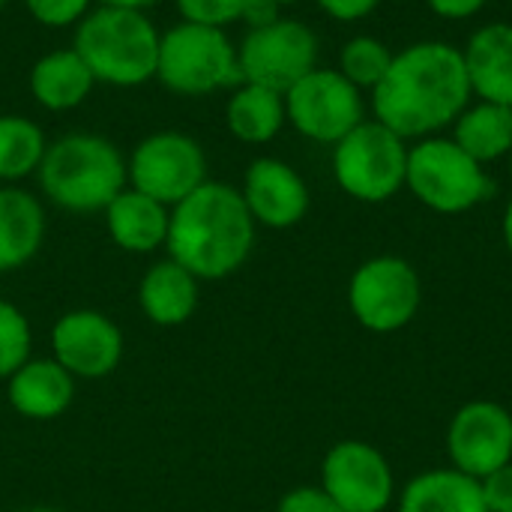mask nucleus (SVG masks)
<instances>
[{
    "mask_svg": "<svg viewBox=\"0 0 512 512\" xmlns=\"http://www.w3.org/2000/svg\"><path fill=\"white\" fill-rule=\"evenodd\" d=\"M423 303L420 273L396 255L363 261L348 282V306L360 327L372 333H396L408 327Z\"/></svg>",
    "mask_w": 512,
    "mask_h": 512,
    "instance_id": "10",
    "label": "nucleus"
},
{
    "mask_svg": "<svg viewBox=\"0 0 512 512\" xmlns=\"http://www.w3.org/2000/svg\"><path fill=\"white\" fill-rule=\"evenodd\" d=\"M6 396L24 420H57L75 402V378L54 357H30L6 381Z\"/></svg>",
    "mask_w": 512,
    "mask_h": 512,
    "instance_id": "16",
    "label": "nucleus"
},
{
    "mask_svg": "<svg viewBox=\"0 0 512 512\" xmlns=\"http://www.w3.org/2000/svg\"><path fill=\"white\" fill-rule=\"evenodd\" d=\"M240 195H243L255 225H264L273 231L300 225L312 204L309 186L300 177V171L276 156H258L246 168Z\"/></svg>",
    "mask_w": 512,
    "mask_h": 512,
    "instance_id": "15",
    "label": "nucleus"
},
{
    "mask_svg": "<svg viewBox=\"0 0 512 512\" xmlns=\"http://www.w3.org/2000/svg\"><path fill=\"white\" fill-rule=\"evenodd\" d=\"M270 6H276V9H285V6H297V3H303V0H267Z\"/></svg>",
    "mask_w": 512,
    "mask_h": 512,
    "instance_id": "36",
    "label": "nucleus"
},
{
    "mask_svg": "<svg viewBox=\"0 0 512 512\" xmlns=\"http://www.w3.org/2000/svg\"><path fill=\"white\" fill-rule=\"evenodd\" d=\"M183 21L210 24V27H231L237 21H246L249 27L273 21L279 15L276 6L267 0H174Z\"/></svg>",
    "mask_w": 512,
    "mask_h": 512,
    "instance_id": "26",
    "label": "nucleus"
},
{
    "mask_svg": "<svg viewBox=\"0 0 512 512\" xmlns=\"http://www.w3.org/2000/svg\"><path fill=\"white\" fill-rule=\"evenodd\" d=\"M471 93L483 102L512 108V24L492 21L471 33L462 48Z\"/></svg>",
    "mask_w": 512,
    "mask_h": 512,
    "instance_id": "17",
    "label": "nucleus"
},
{
    "mask_svg": "<svg viewBox=\"0 0 512 512\" xmlns=\"http://www.w3.org/2000/svg\"><path fill=\"white\" fill-rule=\"evenodd\" d=\"M48 204L66 213H102L126 186V153L99 132H66L48 141L36 171Z\"/></svg>",
    "mask_w": 512,
    "mask_h": 512,
    "instance_id": "3",
    "label": "nucleus"
},
{
    "mask_svg": "<svg viewBox=\"0 0 512 512\" xmlns=\"http://www.w3.org/2000/svg\"><path fill=\"white\" fill-rule=\"evenodd\" d=\"M105 228L117 249L132 255H150L165 249L171 207L159 204L156 198L126 186L105 210Z\"/></svg>",
    "mask_w": 512,
    "mask_h": 512,
    "instance_id": "18",
    "label": "nucleus"
},
{
    "mask_svg": "<svg viewBox=\"0 0 512 512\" xmlns=\"http://www.w3.org/2000/svg\"><path fill=\"white\" fill-rule=\"evenodd\" d=\"M33 354V330L27 315L9 303L0 300V378L9 381Z\"/></svg>",
    "mask_w": 512,
    "mask_h": 512,
    "instance_id": "28",
    "label": "nucleus"
},
{
    "mask_svg": "<svg viewBox=\"0 0 512 512\" xmlns=\"http://www.w3.org/2000/svg\"><path fill=\"white\" fill-rule=\"evenodd\" d=\"M162 30L141 9L96 3L72 33V48L81 54L96 84L141 87L156 78Z\"/></svg>",
    "mask_w": 512,
    "mask_h": 512,
    "instance_id": "4",
    "label": "nucleus"
},
{
    "mask_svg": "<svg viewBox=\"0 0 512 512\" xmlns=\"http://www.w3.org/2000/svg\"><path fill=\"white\" fill-rule=\"evenodd\" d=\"M336 21H360L378 9L381 0H315Z\"/></svg>",
    "mask_w": 512,
    "mask_h": 512,
    "instance_id": "32",
    "label": "nucleus"
},
{
    "mask_svg": "<svg viewBox=\"0 0 512 512\" xmlns=\"http://www.w3.org/2000/svg\"><path fill=\"white\" fill-rule=\"evenodd\" d=\"M405 186L420 204L444 216L468 213L495 192L486 165L444 135L423 138L408 150Z\"/></svg>",
    "mask_w": 512,
    "mask_h": 512,
    "instance_id": "6",
    "label": "nucleus"
},
{
    "mask_svg": "<svg viewBox=\"0 0 512 512\" xmlns=\"http://www.w3.org/2000/svg\"><path fill=\"white\" fill-rule=\"evenodd\" d=\"M489 512H512V462L480 480Z\"/></svg>",
    "mask_w": 512,
    "mask_h": 512,
    "instance_id": "31",
    "label": "nucleus"
},
{
    "mask_svg": "<svg viewBox=\"0 0 512 512\" xmlns=\"http://www.w3.org/2000/svg\"><path fill=\"white\" fill-rule=\"evenodd\" d=\"M285 114L303 138L339 144L366 120V99L339 69L315 66L285 93Z\"/></svg>",
    "mask_w": 512,
    "mask_h": 512,
    "instance_id": "11",
    "label": "nucleus"
},
{
    "mask_svg": "<svg viewBox=\"0 0 512 512\" xmlns=\"http://www.w3.org/2000/svg\"><path fill=\"white\" fill-rule=\"evenodd\" d=\"M48 138L42 126L24 114H0V186H18L36 177Z\"/></svg>",
    "mask_w": 512,
    "mask_h": 512,
    "instance_id": "25",
    "label": "nucleus"
},
{
    "mask_svg": "<svg viewBox=\"0 0 512 512\" xmlns=\"http://www.w3.org/2000/svg\"><path fill=\"white\" fill-rule=\"evenodd\" d=\"M501 234H504L507 249L512 252V198H510V204H507V210H504V219H501Z\"/></svg>",
    "mask_w": 512,
    "mask_h": 512,
    "instance_id": "35",
    "label": "nucleus"
},
{
    "mask_svg": "<svg viewBox=\"0 0 512 512\" xmlns=\"http://www.w3.org/2000/svg\"><path fill=\"white\" fill-rule=\"evenodd\" d=\"M429 9L441 18H450V21H462V18H474L489 0H426Z\"/></svg>",
    "mask_w": 512,
    "mask_h": 512,
    "instance_id": "33",
    "label": "nucleus"
},
{
    "mask_svg": "<svg viewBox=\"0 0 512 512\" xmlns=\"http://www.w3.org/2000/svg\"><path fill=\"white\" fill-rule=\"evenodd\" d=\"M96 3H105V6H126V9H141L147 12L150 6L162 3V0H96Z\"/></svg>",
    "mask_w": 512,
    "mask_h": 512,
    "instance_id": "34",
    "label": "nucleus"
},
{
    "mask_svg": "<svg viewBox=\"0 0 512 512\" xmlns=\"http://www.w3.org/2000/svg\"><path fill=\"white\" fill-rule=\"evenodd\" d=\"M408 144L384 123L363 120L339 144H333V177L345 195L363 204L390 201L405 189Z\"/></svg>",
    "mask_w": 512,
    "mask_h": 512,
    "instance_id": "7",
    "label": "nucleus"
},
{
    "mask_svg": "<svg viewBox=\"0 0 512 512\" xmlns=\"http://www.w3.org/2000/svg\"><path fill=\"white\" fill-rule=\"evenodd\" d=\"M198 279L177 264L174 258H162L150 264L138 285V306L156 327H180L198 309Z\"/></svg>",
    "mask_w": 512,
    "mask_h": 512,
    "instance_id": "20",
    "label": "nucleus"
},
{
    "mask_svg": "<svg viewBox=\"0 0 512 512\" xmlns=\"http://www.w3.org/2000/svg\"><path fill=\"white\" fill-rule=\"evenodd\" d=\"M21 3L33 21L51 30L75 27L93 9V0H21Z\"/></svg>",
    "mask_w": 512,
    "mask_h": 512,
    "instance_id": "29",
    "label": "nucleus"
},
{
    "mask_svg": "<svg viewBox=\"0 0 512 512\" xmlns=\"http://www.w3.org/2000/svg\"><path fill=\"white\" fill-rule=\"evenodd\" d=\"M507 168H510V174H512V150L507 153Z\"/></svg>",
    "mask_w": 512,
    "mask_h": 512,
    "instance_id": "38",
    "label": "nucleus"
},
{
    "mask_svg": "<svg viewBox=\"0 0 512 512\" xmlns=\"http://www.w3.org/2000/svg\"><path fill=\"white\" fill-rule=\"evenodd\" d=\"M30 96L39 108L45 111H72L78 105H84L96 87L93 72L87 69V63L81 60V54L69 45V48H54L48 54H42L33 66H30Z\"/></svg>",
    "mask_w": 512,
    "mask_h": 512,
    "instance_id": "19",
    "label": "nucleus"
},
{
    "mask_svg": "<svg viewBox=\"0 0 512 512\" xmlns=\"http://www.w3.org/2000/svg\"><path fill=\"white\" fill-rule=\"evenodd\" d=\"M321 489L345 512H384L396 498V477L372 444L339 441L321 462Z\"/></svg>",
    "mask_w": 512,
    "mask_h": 512,
    "instance_id": "12",
    "label": "nucleus"
},
{
    "mask_svg": "<svg viewBox=\"0 0 512 512\" xmlns=\"http://www.w3.org/2000/svg\"><path fill=\"white\" fill-rule=\"evenodd\" d=\"M156 81L177 96H210L243 81L237 45L222 27L177 21L159 36Z\"/></svg>",
    "mask_w": 512,
    "mask_h": 512,
    "instance_id": "5",
    "label": "nucleus"
},
{
    "mask_svg": "<svg viewBox=\"0 0 512 512\" xmlns=\"http://www.w3.org/2000/svg\"><path fill=\"white\" fill-rule=\"evenodd\" d=\"M393 54H396V51H390L387 42L378 39V36H354V39H348V42L342 45V51H339V66H336V69H339L354 87L372 93V90L384 81V75H387V69H390V63H393Z\"/></svg>",
    "mask_w": 512,
    "mask_h": 512,
    "instance_id": "27",
    "label": "nucleus"
},
{
    "mask_svg": "<svg viewBox=\"0 0 512 512\" xmlns=\"http://www.w3.org/2000/svg\"><path fill=\"white\" fill-rule=\"evenodd\" d=\"M237 63L243 81L288 93L318 66V36L309 24L276 15L246 30L237 45Z\"/></svg>",
    "mask_w": 512,
    "mask_h": 512,
    "instance_id": "9",
    "label": "nucleus"
},
{
    "mask_svg": "<svg viewBox=\"0 0 512 512\" xmlns=\"http://www.w3.org/2000/svg\"><path fill=\"white\" fill-rule=\"evenodd\" d=\"M129 186L156 198L165 207L180 204L207 177V153L198 138L177 129H162L141 138L126 156Z\"/></svg>",
    "mask_w": 512,
    "mask_h": 512,
    "instance_id": "8",
    "label": "nucleus"
},
{
    "mask_svg": "<svg viewBox=\"0 0 512 512\" xmlns=\"http://www.w3.org/2000/svg\"><path fill=\"white\" fill-rule=\"evenodd\" d=\"M447 453L456 471L483 480L512 462V414L489 399L462 405L447 426Z\"/></svg>",
    "mask_w": 512,
    "mask_h": 512,
    "instance_id": "13",
    "label": "nucleus"
},
{
    "mask_svg": "<svg viewBox=\"0 0 512 512\" xmlns=\"http://www.w3.org/2000/svg\"><path fill=\"white\" fill-rule=\"evenodd\" d=\"M276 512H345L321 486H297L282 495Z\"/></svg>",
    "mask_w": 512,
    "mask_h": 512,
    "instance_id": "30",
    "label": "nucleus"
},
{
    "mask_svg": "<svg viewBox=\"0 0 512 512\" xmlns=\"http://www.w3.org/2000/svg\"><path fill=\"white\" fill-rule=\"evenodd\" d=\"M462 48L426 39L393 54L384 81L372 90V114L399 138H432L471 105Z\"/></svg>",
    "mask_w": 512,
    "mask_h": 512,
    "instance_id": "1",
    "label": "nucleus"
},
{
    "mask_svg": "<svg viewBox=\"0 0 512 512\" xmlns=\"http://www.w3.org/2000/svg\"><path fill=\"white\" fill-rule=\"evenodd\" d=\"M285 123V93L252 81H240L237 87H231V96L225 102V126L237 141L267 144L285 129Z\"/></svg>",
    "mask_w": 512,
    "mask_h": 512,
    "instance_id": "22",
    "label": "nucleus"
},
{
    "mask_svg": "<svg viewBox=\"0 0 512 512\" xmlns=\"http://www.w3.org/2000/svg\"><path fill=\"white\" fill-rule=\"evenodd\" d=\"M15 512H63L57 507H27V510H15Z\"/></svg>",
    "mask_w": 512,
    "mask_h": 512,
    "instance_id": "37",
    "label": "nucleus"
},
{
    "mask_svg": "<svg viewBox=\"0 0 512 512\" xmlns=\"http://www.w3.org/2000/svg\"><path fill=\"white\" fill-rule=\"evenodd\" d=\"M255 219L237 186L207 180L171 207L168 258L183 264L198 282L234 276L255 249Z\"/></svg>",
    "mask_w": 512,
    "mask_h": 512,
    "instance_id": "2",
    "label": "nucleus"
},
{
    "mask_svg": "<svg viewBox=\"0 0 512 512\" xmlns=\"http://www.w3.org/2000/svg\"><path fill=\"white\" fill-rule=\"evenodd\" d=\"M399 512H489L483 501L480 480L456 471V468H435L414 477L402 495Z\"/></svg>",
    "mask_w": 512,
    "mask_h": 512,
    "instance_id": "23",
    "label": "nucleus"
},
{
    "mask_svg": "<svg viewBox=\"0 0 512 512\" xmlns=\"http://www.w3.org/2000/svg\"><path fill=\"white\" fill-rule=\"evenodd\" d=\"M45 207L21 186H0V273L36 258L45 240Z\"/></svg>",
    "mask_w": 512,
    "mask_h": 512,
    "instance_id": "21",
    "label": "nucleus"
},
{
    "mask_svg": "<svg viewBox=\"0 0 512 512\" xmlns=\"http://www.w3.org/2000/svg\"><path fill=\"white\" fill-rule=\"evenodd\" d=\"M453 141L480 165L507 159L512 150V108L498 102H474L453 123Z\"/></svg>",
    "mask_w": 512,
    "mask_h": 512,
    "instance_id": "24",
    "label": "nucleus"
},
{
    "mask_svg": "<svg viewBox=\"0 0 512 512\" xmlns=\"http://www.w3.org/2000/svg\"><path fill=\"white\" fill-rule=\"evenodd\" d=\"M51 357L78 381H99L123 360L120 327L96 309H72L51 327Z\"/></svg>",
    "mask_w": 512,
    "mask_h": 512,
    "instance_id": "14",
    "label": "nucleus"
}]
</instances>
